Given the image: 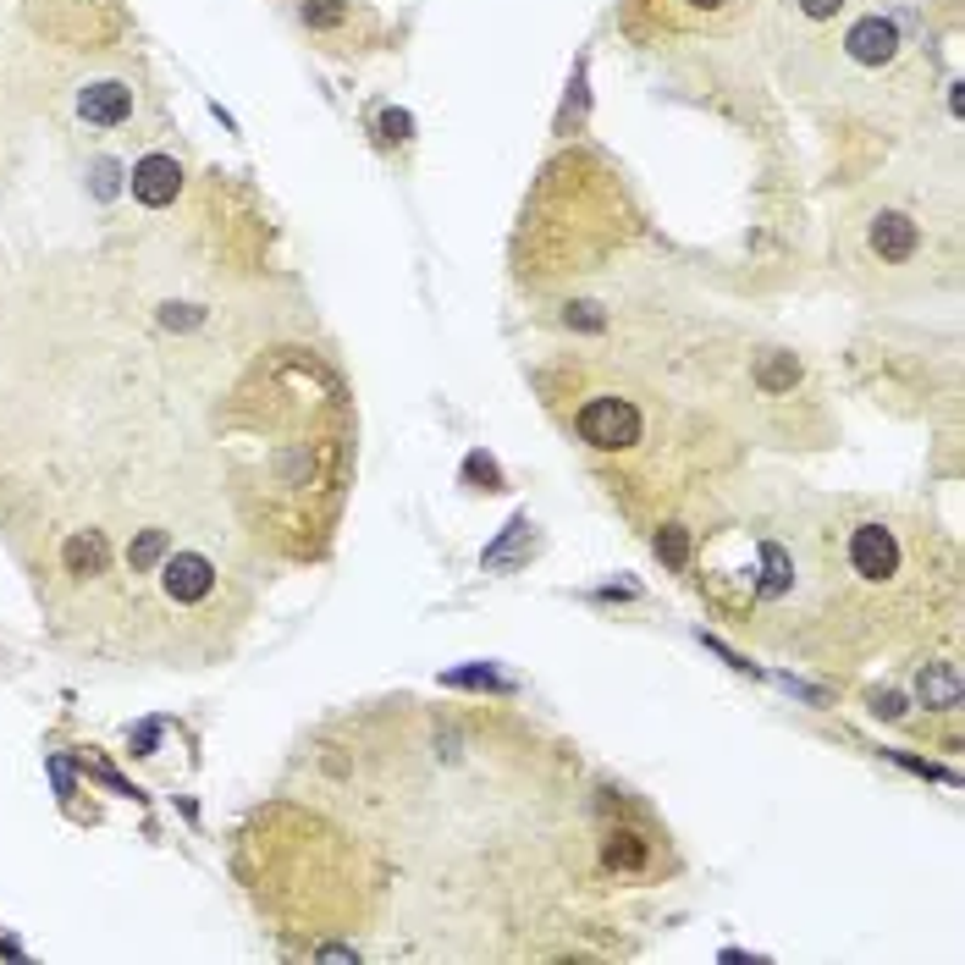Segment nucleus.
<instances>
[{
  "mask_svg": "<svg viewBox=\"0 0 965 965\" xmlns=\"http://www.w3.org/2000/svg\"><path fill=\"white\" fill-rule=\"evenodd\" d=\"M700 590L740 630H761L795 601L806 624L795 646L806 651L817 630H839V657H855L860 640L905 630L916 619H949L954 563L932 524L905 518L877 502H822L811 524H740L712 547H700ZM783 619V624H795Z\"/></svg>",
  "mask_w": 965,
  "mask_h": 965,
  "instance_id": "1",
  "label": "nucleus"
},
{
  "mask_svg": "<svg viewBox=\"0 0 965 965\" xmlns=\"http://www.w3.org/2000/svg\"><path fill=\"white\" fill-rule=\"evenodd\" d=\"M750 0H635V17H646L662 34H700L734 23Z\"/></svg>",
  "mask_w": 965,
  "mask_h": 965,
  "instance_id": "2",
  "label": "nucleus"
},
{
  "mask_svg": "<svg viewBox=\"0 0 965 965\" xmlns=\"http://www.w3.org/2000/svg\"><path fill=\"white\" fill-rule=\"evenodd\" d=\"M160 585L171 601H205L216 590V563L199 558V552H171L160 563Z\"/></svg>",
  "mask_w": 965,
  "mask_h": 965,
  "instance_id": "3",
  "label": "nucleus"
},
{
  "mask_svg": "<svg viewBox=\"0 0 965 965\" xmlns=\"http://www.w3.org/2000/svg\"><path fill=\"white\" fill-rule=\"evenodd\" d=\"M178 188H183V166L171 160V155H144V160L133 166V199H138V205L160 210V205L178 199Z\"/></svg>",
  "mask_w": 965,
  "mask_h": 965,
  "instance_id": "4",
  "label": "nucleus"
},
{
  "mask_svg": "<svg viewBox=\"0 0 965 965\" xmlns=\"http://www.w3.org/2000/svg\"><path fill=\"white\" fill-rule=\"evenodd\" d=\"M77 117L89 122V127H122L133 117V89H127V83H117V77L89 83V89L77 95Z\"/></svg>",
  "mask_w": 965,
  "mask_h": 965,
  "instance_id": "5",
  "label": "nucleus"
},
{
  "mask_svg": "<svg viewBox=\"0 0 965 965\" xmlns=\"http://www.w3.org/2000/svg\"><path fill=\"white\" fill-rule=\"evenodd\" d=\"M844 45H850V56H855L860 66H883V61L900 56V28H894L889 17H860Z\"/></svg>",
  "mask_w": 965,
  "mask_h": 965,
  "instance_id": "6",
  "label": "nucleus"
},
{
  "mask_svg": "<svg viewBox=\"0 0 965 965\" xmlns=\"http://www.w3.org/2000/svg\"><path fill=\"white\" fill-rule=\"evenodd\" d=\"M916 221H905V216H877V227H871V248L883 254V259H911L916 254Z\"/></svg>",
  "mask_w": 965,
  "mask_h": 965,
  "instance_id": "7",
  "label": "nucleus"
},
{
  "mask_svg": "<svg viewBox=\"0 0 965 965\" xmlns=\"http://www.w3.org/2000/svg\"><path fill=\"white\" fill-rule=\"evenodd\" d=\"M304 23H309V28L342 23V0H304Z\"/></svg>",
  "mask_w": 965,
  "mask_h": 965,
  "instance_id": "8",
  "label": "nucleus"
}]
</instances>
